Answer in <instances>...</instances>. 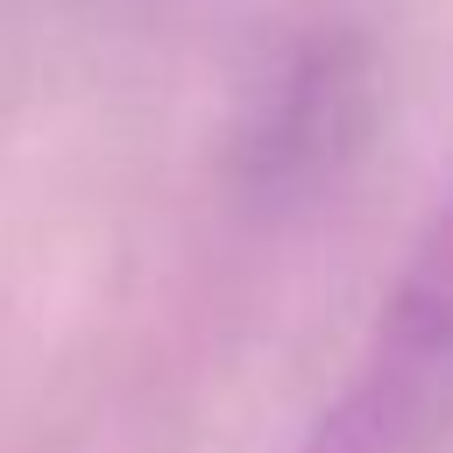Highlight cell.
<instances>
[{
  "instance_id": "6da1fadb",
  "label": "cell",
  "mask_w": 453,
  "mask_h": 453,
  "mask_svg": "<svg viewBox=\"0 0 453 453\" xmlns=\"http://www.w3.org/2000/svg\"><path fill=\"white\" fill-rule=\"evenodd\" d=\"M453 439V191L425 219L382 319L290 453H439Z\"/></svg>"
}]
</instances>
